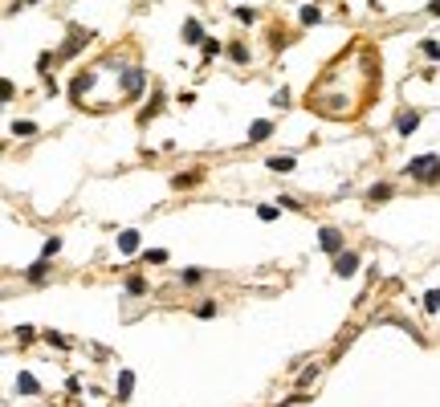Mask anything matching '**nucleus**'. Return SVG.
<instances>
[{
	"instance_id": "72a5a7b5",
	"label": "nucleus",
	"mask_w": 440,
	"mask_h": 407,
	"mask_svg": "<svg viewBox=\"0 0 440 407\" xmlns=\"http://www.w3.org/2000/svg\"><path fill=\"white\" fill-rule=\"evenodd\" d=\"M428 13H432V16H440V0H432V4H428Z\"/></svg>"
},
{
	"instance_id": "ddd939ff",
	"label": "nucleus",
	"mask_w": 440,
	"mask_h": 407,
	"mask_svg": "<svg viewBox=\"0 0 440 407\" xmlns=\"http://www.w3.org/2000/svg\"><path fill=\"white\" fill-rule=\"evenodd\" d=\"M135 248H139V232L135 228H123L118 232V253H135Z\"/></svg>"
},
{
	"instance_id": "39448f33",
	"label": "nucleus",
	"mask_w": 440,
	"mask_h": 407,
	"mask_svg": "<svg viewBox=\"0 0 440 407\" xmlns=\"http://www.w3.org/2000/svg\"><path fill=\"white\" fill-rule=\"evenodd\" d=\"M86 41H94V33H90V29H69V41L62 45V53H57V57H74Z\"/></svg>"
},
{
	"instance_id": "5701e85b",
	"label": "nucleus",
	"mask_w": 440,
	"mask_h": 407,
	"mask_svg": "<svg viewBox=\"0 0 440 407\" xmlns=\"http://www.w3.org/2000/svg\"><path fill=\"white\" fill-rule=\"evenodd\" d=\"M277 212H281L277 204H261V208H257V220H265V224H273V220H277Z\"/></svg>"
},
{
	"instance_id": "20e7f679",
	"label": "nucleus",
	"mask_w": 440,
	"mask_h": 407,
	"mask_svg": "<svg viewBox=\"0 0 440 407\" xmlns=\"http://www.w3.org/2000/svg\"><path fill=\"white\" fill-rule=\"evenodd\" d=\"M355 273H359V253L342 248L339 257H334V277H355Z\"/></svg>"
},
{
	"instance_id": "4468645a",
	"label": "nucleus",
	"mask_w": 440,
	"mask_h": 407,
	"mask_svg": "<svg viewBox=\"0 0 440 407\" xmlns=\"http://www.w3.org/2000/svg\"><path fill=\"white\" fill-rule=\"evenodd\" d=\"M16 391H21V395H37V391H41V383H37L29 371H21V374H16Z\"/></svg>"
},
{
	"instance_id": "a211bd4d",
	"label": "nucleus",
	"mask_w": 440,
	"mask_h": 407,
	"mask_svg": "<svg viewBox=\"0 0 440 407\" xmlns=\"http://www.w3.org/2000/svg\"><path fill=\"white\" fill-rule=\"evenodd\" d=\"M123 290H127V297H143L147 281H143V277H127V285H123Z\"/></svg>"
},
{
	"instance_id": "a878e982",
	"label": "nucleus",
	"mask_w": 440,
	"mask_h": 407,
	"mask_svg": "<svg viewBox=\"0 0 440 407\" xmlns=\"http://www.w3.org/2000/svg\"><path fill=\"white\" fill-rule=\"evenodd\" d=\"M13 334H16V342H21V346H25V342H33V338H37V330H33V326H16Z\"/></svg>"
},
{
	"instance_id": "f704fd0d",
	"label": "nucleus",
	"mask_w": 440,
	"mask_h": 407,
	"mask_svg": "<svg viewBox=\"0 0 440 407\" xmlns=\"http://www.w3.org/2000/svg\"><path fill=\"white\" fill-rule=\"evenodd\" d=\"M21 4H41V0H21Z\"/></svg>"
},
{
	"instance_id": "bb28decb",
	"label": "nucleus",
	"mask_w": 440,
	"mask_h": 407,
	"mask_svg": "<svg viewBox=\"0 0 440 407\" xmlns=\"http://www.w3.org/2000/svg\"><path fill=\"white\" fill-rule=\"evenodd\" d=\"M232 16L244 21V25H253V21H257V8H232Z\"/></svg>"
},
{
	"instance_id": "7c9ffc66",
	"label": "nucleus",
	"mask_w": 440,
	"mask_h": 407,
	"mask_svg": "<svg viewBox=\"0 0 440 407\" xmlns=\"http://www.w3.org/2000/svg\"><path fill=\"white\" fill-rule=\"evenodd\" d=\"M196 318H216V306H212V302H204V306H196Z\"/></svg>"
},
{
	"instance_id": "412c9836",
	"label": "nucleus",
	"mask_w": 440,
	"mask_h": 407,
	"mask_svg": "<svg viewBox=\"0 0 440 407\" xmlns=\"http://www.w3.org/2000/svg\"><path fill=\"white\" fill-rule=\"evenodd\" d=\"M228 57H232L237 65H244V62H249V49H244L241 41H232V45H228Z\"/></svg>"
},
{
	"instance_id": "c85d7f7f",
	"label": "nucleus",
	"mask_w": 440,
	"mask_h": 407,
	"mask_svg": "<svg viewBox=\"0 0 440 407\" xmlns=\"http://www.w3.org/2000/svg\"><path fill=\"white\" fill-rule=\"evenodd\" d=\"M277 204H281V208H286V212H302V204H298V200H293V195H281V200H277Z\"/></svg>"
},
{
	"instance_id": "6ab92c4d",
	"label": "nucleus",
	"mask_w": 440,
	"mask_h": 407,
	"mask_svg": "<svg viewBox=\"0 0 440 407\" xmlns=\"http://www.w3.org/2000/svg\"><path fill=\"white\" fill-rule=\"evenodd\" d=\"M204 277H208V269H184V273H179V281H184V285H200Z\"/></svg>"
},
{
	"instance_id": "4be33fe9",
	"label": "nucleus",
	"mask_w": 440,
	"mask_h": 407,
	"mask_svg": "<svg viewBox=\"0 0 440 407\" xmlns=\"http://www.w3.org/2000/svg\"><path fill=\"white\" fill-rule=\"evenodd\" d=\"M13 134H16V139H21V134H37V122H29V118H16Z\"/></svg>"
},
{
	"instance_id": "f8f14e48",
	"label": "nucleus",
	"mask_w": 440,
	"mask_h": 407,
	"mask_svg": "<svg viewBox=\"0 0 440 407\" xmlns=\"http://www.w3.org/2000/svg\"><path fill=\"white\" fill-rule=\"evenodd\" d=\"M45 277H49V260L45 257H37L29 269H25V281H45Z\"/></svg>"
},
{
	"instance_id": "393cba45",
	"label": "nucleus",
	"mask_w": 440,
	"mask_h": 407,
	"mask_svg": "<svg viewBox=\"0 0 440 407\" xmlns=\"http://www.w3.org/2000/svg\"><path fill=\"white\" fill-rule=\"evenodd\" d=\"M143 260H147V265H163V260H167V248H147Z\"/></svg>"
},
{
	"instance_id": "b1692460",
	"label": "nucleus",
	"mask_w": 440,
	"mask_h": 407,
	"mask_svg": "<svg viewBox=\"0 0 440 407\" xmlns=\"http://www.w3.org/2000/svg\"><path fill=\"white\" fill-rule=\"evenodd\" d=\"M424 309H428V314H440V290L424 293Z\"/></svg>"
},
{
	"instance_id": "cd10ccee",
	"label": "nucleus",
	"mask_w": 440,
	"mask_h": 407,
	"mask_svg": "<svg viewBox=\"0 0 440 407\" xmlns=\"http://www.w3.org/2000/svg\"><path fill=\"white\" fill-rule=\"evenodd\" d=\"M269 106H277V110H286V106H290V90H277V94H273V102H269Z\"/></svg>"
},
{
	"instance_id": "2eb2a0df",
	"label": "nucleus",
	"mask_w": 440,
	"mask_h": 407,
	"mask_svg": "<svg viewBox=\"0 0 440 407\" xmlns=\"http://www.w3.org/2000/svg\"><path fill=\"white\" fill-rule=\"evenodd\" d=\"M90 86H94V74H81V78H74V86H69V98H74V102H81V94H86Z\"/></svg>"
},
{
	"instance_id": "0eeeda50",
	"label": "nucleus",
	"mask_w": 440,
	"mask_h": 407,
	"mask_svg": "<svg viewBox=\"0 0 440 407\" xmlns=\"http://www.w3.org/2000/svg\"><path fill=\"white\" fill-rule=\"evenodd\" d=\"M184 45H204V25H200L196 16L184 21Z\"/></svg>"
},
{
	"instance_id": "9d476101",
	"label": "nucleus",
	"mask_w": 440,
	"mask_h": 407,
	"mask_svg": "<svg viewBox=\"0 0 440 407\" xmlns=\"http://www.w3.org/2000/svg\"><path fill=\"white\" fill-rule=\"evenodd\" d=\"M200 179H204V167H192V171L171 176V188H192V183H200Z\"/></svg>"
},
{
	"instance_id": "9b49d317",
	"label": "nucleus",
	"mask_w": 440,
	"mask_h": 407,
	"mask_svg": "<svg viewBox=\"0 0 440 407\" xmlns=\"http://www.w3.org/2000/svg\"><path fill=\"white\" fill-rule=\"evenodd\" d=\"M391 195H395L391 183H371V188H367V204H383V200H391Z\"/></svg>"
},
{
	"instance_id": "2f4dec72",
	"label": "nucleus",
	"mask_w": 440,
	"mask_h": 407,
	"mask_svg": "<svg viewBox=\"0 0 440 407\" xmlns=\"http://www.w3.org/2000/svg\"><path fill=\"white\" fill-rule=\"evenodd\" d=\"M45 338L53 342V346H62V350H65V346H69V338H65V334H57V330H49Z\"/></svg>"
},
{
	"instance_id": "1a4fd4ad",
	"label": "nucleus",
	"mask_w": 440,
	"mask_h": 407,
	"mask_svg": "<svg viewBox=\"0 0 440 407\" xmlns=\"http://www.w3.org/2000/svg\"><path fill=\"white\" fill-rule=\"evenodd\" d=\"M416 127H420V110H404L395 118V130H400V134H412Z\"/></svg>"
},
{
	"instance_id": "c756f323",
	"label": "nucleus",
	"mask_w": 440,
	"mask_h": 407,
	"mask_svg": "<svg viewBox=\"0 0 440 407\" xmlns=\"http://www.w3.org/2000/svg\"><path fill=\"white\" fill-rule=\"evenodd\" d=\"M424 57H432V62H436V57H440V45H436V41H424Z\"/></svg>"
},
{
	"instance_id": "473e14b6",
	"label": "nucleus",
	"mask_w": 440,
	"mask_h": 407,
	"mask_svg": "<svg viewBox=\"0 0 440 407\" xmlns=\"http://www.w3.org/2000/svg\"><path fill=\"white\" fill-rule=\"evenodd\" d=\"M220 53V41H204V57H216Z\"/></svg>"
},
{
	"instance_id": "dca6fc26",
	"label": "nucleus",
	"mask_w": 440,
	"mask_h": 407,
	"mask_svg": "<svg viewBox=\"0 0 440 407\" xmlns=\"http://www.w3.org/2000/svg\"><path fill=\"white\" fill-rule=\"evenodd\" d=\"M269 171H277V176L293 171V155H273V159H269Z\"/></svg>"
},
{
	"instance_id": "423d86ee",
	"label": "nucleus",
	"mask_w": 440,
	"mask_h": 407,
	"mask_svg": "<svg viewBox=\"0 0 440 407\" xmlns=\"http://www.w3.org/2000/svg\"><path fill=\"white\" fill-rule=\"evenodd\" d=\"M130 391H135V371L123 367V371H118V383H114V399L123 403V399H130Z\"/></svg>"
},
{
	"instance_id": "7ed1b4c3",
	"label": "nucleus",
	"mask_w": 440,
	"mask_h": 407,
	"mask_svg": "<svg viewBox=\"0 0 440 407\" xmlns=\"http://www.w3.org/2000/svg\"><path fill=\"white\" fill-rule=\"evenodd\" d=\"M143 86H147V74L139 69V65L123 74V94H127V98H139V94H143Z\"/></svg>"
},
{
	"instance_id": "f03ea898",
	"label": "nucleus",
	"mask_w": 440,
	"mask_h": 407,
	"mask_svg": "<svg viewBox=\"0 0 440 407\" xmlns=\"http://www.w3.org/2000/svg\"><path fill=\"white\" fill-rule=\"evenodd\" d=\"M318 248H322V253H330V257H339L342 248H346V241H342V232L339 228H318Z\"/></svg>"
},
{
	"instance_id": "6e6552de",
	"label": "nucleus",
	"mask_w": 440,
	"mask_h": 407,
	"mask_svg": "<svg viewBox=\"0 0 440 407\" xmlns=\"http://www.w3.org/2000/svg\"><path fill=\"white\" fill-rule=\"evenodd\" d=\"M269 134H273V122H269V118H257V122L249 127V143H265Z\"/></svg>"
},
{
	"instance_id": "f257e3e1",
	"label": "nucleus",
	"mask_w": 440,
	"mask_h": 407,
	"mask_svg": "<svg viewBox=\"0 0 440 407\" xmlns=\"http://www.w3.org/2000/svg\"><path fill=\"white\" fill-rule=\"evenodd\" d=\"M404 176H412L416 183H436L440 179V155H416V159H407Z\"/></svg>"
},
{
	"instance_id": "aec40b11",
	"label": "nucleus",
	"mask_w": 440,
	"mask_h": 407,
	"mask_svg": "<svg viewBox=\"0 0 440 407\" xmlns=\"http://www.w3.org/2000/svg\"><path fill=\"white\" fill-rule=\"evenodd\" d=\"M57 253H62V236H49V241L45 244H41V257H57Z\"/></svg>"
},
{
	"instance_id": "f3484780",
	"label": "nucleus",
	"mask_w": 440,
	"mask_h": 407,
	"mask_svg": "<svg viewBox=\"0 0 440 407\" xmlns=\"http://www.w3.org/2000/svg\"><path fill=\"white\" fill-rule=\"evenodd\" d=\"M298 21H302V25H318V21H322V8H318V4H306V8L298 13Z\"/></svg>"
}]
</instances>
